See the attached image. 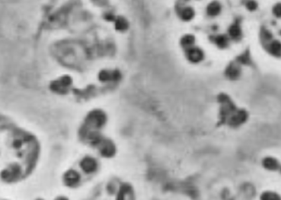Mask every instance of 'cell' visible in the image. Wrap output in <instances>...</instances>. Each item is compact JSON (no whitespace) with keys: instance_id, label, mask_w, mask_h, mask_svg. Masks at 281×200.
Instances as JSON below:
<instances>
[{"instance_id":"cell-14","label":"cell","mask_w":281,"mask_h":200,"mask_svg":"<svg viewBox=\"0 0 281 200\" xmlns=\"http://www.w3.org/2000/svg\"><path fill=\"white\" fill-rule=\"evenodd\" d=\"M122 78V75L120 72L117 70L113 71H103L101 72L99 75V79L102 82H118Z\"/></svg>"},{"instance_id":"cell-4","label":"cell","mask_w":281,"mask_h":200,"mask_svg":"<svg viewBox=\"0 0 281 200\" xmlns=\"http://www.w3.org/2000/svg\"><path fill=\"white\" fill-rule=\"evenodd\" d=\"M24 175L21 166L18 163H12L1 172V178L4 182L12 184L24 179Z\"/></svg>"},{"instance_id":"cell-19","label":"cell","mask_w":281,"mask_h":200,"mask_svg":"<svg viewBox=\"0 0 281 200\" xmlns=\"http://www.w3.org/2000/svg\"><path fill=\"white\" fill-rule=\"evenodd\" d=\"M237 62L238 63L243 65H250L252 63V60L249 50H246L243 53L239 55L237 58Z\"/></svg>"},{"instance_id":"cell-30","label":"cell","mask_w":281,"mask_h":200,"mask_svg":"<svg viewBox=\"0 0 281 200\" xmlns=\"http://www.w3.org/2000/svg\"><path fill=\"white\" fill-rule=\"evenodd\" d=\"M279 34H280V35H281V30L279 31Z\"/></svg>"},{"instance_id":"cell-11","label":"cell","mask_w":281,"mask_h":200,"mask_svg":"<svg viewBox=\"0 0 281 200\" xmlns=\"http://www.w3.org/2000/svg\"><path fill=\"white\" fill-rule=\"evenodd\" d=\"M128 199H134V190L132 186L128 183H122L116 195L117 200H125L126 198Z\"/></svg>"},{"instance_id":"cell-5","label":"cell","mask_w":281,"mask_h":200,"mask_svg":"<svg viewBox=\"0 0 281 200\" xmlns=\"http://www.w3.org/2000/svg\"><path fill=\"white\" fill-rule=\"evenodd\" d=\"M72 83L73 79L71 77L65 75L52 81L50 85V88L53 93L64 95L69 92Z\"/></svg>"},{"instance_id":"cell-17","label":"cell","mask_w":281,"mask_h":200,"mask_svg":"<svg viewBox=\"0 0 281 200\" xmlns=\"http://www.w3.org/2000/svg\"><path fill=\"white\" fill-rule=\"evenodd\" d=\"M211 41L214 42L217 47L221 49L227 47L229 44V40L227 36L220 35L212 37Z\"/></svg>"},{"instance_id":"cell-16","label":"cell","mask_w":281,"mask_h":200,"mask_svg":"<svg viewBox=\"0 0 281 200\" xmlns=\"http://www.w3.org/2000/svg\"><path fill=\"white\" fill-rule=\"evenodd\" d=\"M268 52L272 55L279 57L281 56V43L277 40L272 41L267 45Z\"/></svg>"},{"instance_id":"cell-31","label":"cell","mask_w":281,"mask_h":200,"mask_svg":"<svg viewBox=\"0 0 281 200\" xmlns=\"http://www.w3.org/2000/svg\"><path fill=\"white\" fill-rule=\"evenodd\" d=\"M280 172H281V169H280Z\"/></svg>"},{"instance_id":"cell-10","label":"cell","mask_w":281,"mask_h":200,"mask_svg":"<svg viewBox=\"0 0 281 200\" xmlns=\"http://www.w3.org/2000/svg\"><path fill=\"white\" fill-rule=\"evenodd\" d=\"M187 59L192 63H198L203 60L204 54L203 51L198 47H189L186 49Z\"/></svg>"},{"instance_id":"cell-26","label":"cell","mask_w":281,"mask_h":200,"mask_svg":"<svg viewBox=\"0 0 281 200\" xmlns=\"http://www.w3.org/2000/svg\"><path fill=\"white\" fill-rule=\"evenodd\" d=\"M246 6L249 11H254L257 9L258 4L255 0H248L246 2Z\"/></svg>"},{"instance_id":"cell-23","label":"cell","mask_w":281,"mask_h":200,"mask_svg":"<svg viewBox=\"0 0 281 200\" xmlns=\"http://www.w3.org/2000/svg\"><path fill=\"white\" fill-rule=\"evenodd\" d=\"M260 37L262 41L269 43L271 41L272 39L273 38V35L271 32L264 28L261 30Z\"/></svg>"},{"instance_id":"cell-8","label":"cell","mask_w":281,"mask_h":200,"mask_svg":"<svg viewBox=\"0 0 281 200\" xmlns=\"http://www.w3.org/2000/svg\"><path fill=\"white\" fill-rule=\"evenodd\" d=\"M63 181L65 185L67 187L75 188L80 184L81 176L77 171L69 169L63 175Z\"/></svg>"},{"instance_id":"cell-22","label":"cell","mask_w":281,"mask_h":200,"mask_svg":"<svg viewBox=\"0 0 281 200\" xmlns=\"http://www.w3.org/2000/svg\"><path fill=\"white\" fill-rule=\"evenodd\" d=\"M208 11L209 14L210 16H217L220 12V4L216 2L211 3L210 5L208 7Z\"/></svg>"},{"instance_id":"cell-28","label":"cell","mask_w":281,"mask_h":200,"mask_svg":"<svg viewBox=\"0 0 281 200\" xmlns=\"http://www.w3.org/2000/svg\"><path fill=\"white\" fill-rule=\"evenodd\" d=\"M93 2L97 3V4H102L103 2L105 1V0H92Z\"/></svg>"},{"instance_id":"cell-18","label":"cell","mask_w":281,"mask_h":200,"mask_svg":"<svg viewBox=\"0 0 281 200\" xmlns=\"http://www.w3.org/2000/svg\"><path fill=\"white\" fill-rule=\"evenodd\" d=\"M195 42V36L192 35H186L182 37L180 43L183 48L186 49L189 47H191L194 45Z\"/></svg>"},{"instance_id":"cell-24","label":"cell","mask_w":281,"mask_h":200,"mask_svg":"<svg viewBox=\"0 0 281 200\" xmlns=\"http://www.w3.org/2000/svg\"><path fill=\"white\" fill-rule=\"evenodd\" d=\"M194 16V12L193 10L191 9V8H186L185 10H183L181 14V18L183 20L185 21H189L191 19H192V18Z\"/></svg>"},{"instance_id":"cell-1","label":"cell","mask_w":281,"mask_h":200,"mask_svg":"<svg viewBox=\"0 0 281 200\" xmlns=\"http://www.w3.org/2000/svg\"><path fill=\"white\" fill-rule=\"evenodd\" d=\"M107 116L101 109H94L89 111L80 126L78 132L79 139L84 142L87 134L91 130H98L105 125Z\"/></svg>"},{"instance_id":"cell-13","label":"cell","mask_w":281,"mask_h":200,"mask_svg":"<svg viewBox=\"0 0 281 200\" xmlns=\"http://www.w3.org/2000/svg\"><path fill=\"white\" fill-rule=\"evenodd\" d=\"M262 166L264 169L271 172L278 171L281 167V163L278 160L271 156H267L263 159Z\"/></svg>"},{"instance_id":"cell-20","label":"cell","mask_w":281,"mask_h":200,"mask_svg":"<svg viewBox=\"0 0 281 200\" xmlns=\"http://www.w3.org/2000/svg\"><path fill=\"white\" fill-rule=\"evenodd\" d=\"M260 199L262 200H279L281 196L277 193L267 191L262 193L260 196Z\"/></svg>"},{"instance_id":"cell-9","label":"cell","mask_w":281,"mask_h":200,"mask_svg":"<svg viewBox=\"0 0 281 200\" xmlns=\"http://www.w3.org/2000/svg\"><path fill=\"white\" fill-rule=\"evenodd\" d=\"M80 167L85 173L90 175L94 173L97 171L98 164L96 159L87 156L81 160Z\"/></svg>"},{"instance_id":"cell-6","label":"cell","mask_w":281,"mask_h":200,"mask_svg":"<svg viewBox=\"0 0 281 200\" xmlns=\"http://www.w3.org/2000/svg\"><path fill=\"white\" fill-rule=\"evenodd\" d=\"M248 118V111L243 109H238L228 120L226 124L231 128H238L246 123Z\"/></svg>"},{"instance_id":"cell-3","label":"cell","mask_w":281,"mask_h":200,"mask_svg":"<svg viewBox=\"0 0 281 200\" xmlns=\"http://www.w3.org/2000/svg\"><path fill=\"white\" fill-rule=\"evenodd\" d=\"M28 153L26 155V168L24 172V178L31 175L34 171L38 162L40 152V146L38 140L35 138L30 143Z\"/></svg>"},{"instance_id":"cell-12","label":"cell","mask_w":281,"mask_h":200,"mask_svg":"<svg viewBox=\"0 0 281 200\" xmlns=\"http://www.w3.org/2000/svg\"><path fill=\"white\" fill-rule=\"evenodd\" d=\"M240 64L237 63H231L226 67L225 70V76L230 80L238 79L241 75V68Z\"/></svg>"},{"instance_id":"cell-29","label":"cell","mask_w":281,"mask_h":200,"mask_svg":"<svg viewBox=\"0 0 281 200\" xmlns=\"http://www.w3.org/2000/svg\"><path fill=\"white\" fill-rule=\"evenodd\" d=\"M56 199H57V200H66V199H67V197H66L59 196V197H57Z\"/></svg>"},{"instance_id":"cell-15","label":"cell","mask_w":281,"mask_h":200,"mask_svg":"<svg viewBox=\"0 0 281 200\" xmlns=\"http://www.w3.org/2000/svg\"><path fill=\"white\" fill-rule=\"evenodd\" d=\"M228 34L230 37L234 41H238L241 38L242 32L239 19H237L235 22L230 26L228 29Z\"/></svg>"},{"instance_id":"cell-27","label":"cell","mask_w":281,"mask_h":200,"mask_svg":"<svg viewBox=\"0 0 281 200\" xmlns=\"http://www.w3.org/2000/svg\"><path fill=\"white\" fill-rule=\"evenodd\" d=\"M273 13L276 17L281 18V3H277L273 8Z\"/></svg>"},{"instance_id":"cell-25","label":"cell","mask_w":281,"mask_h":200,"mask_svg":"<svg viewBox=\"0 0 281 200\" xmlns=\"http://www.w3.org/2000/svg\"><path fill=\"white\" fill-rule=\"evenodd\" d=\"M116 181L115 180H113L110 181H109L108 184L107 185L106 189L108 192V193L110 195H113L114 194L116 191Z\"/></svg>"},{"instance_id":"cell-21","label":"cell","mask_w":281,"mask_h":200,"mask_svg":"<svg viewBox=\"0 0 281 200\" xmlns=\"http://www.w3.org/2000/svg\"><path fill=\"white\" fill-rule=\"evenodd\" d=\"M116 29L119 31H125L128 28V21L122 17H119L115 23Z\"/></svg>"},{"instance_id":"cell-7","label":"cell","mask_w":281,"mask_h":200,"mask_svg":"<svg viewBox=\"0 0 281 200\" xmlns=\"http://www.w3.org/2000/svg\"><path fill=\"white\" fill-rule=\"evenodd\" d=\"M100 155L103 157L110 159L113 157L116 153V148L112 140L104 138L102 143L97 147Z\"/></svg>"},{"instance_id":"cell-2","label":"cell","mask_w":281,"mask_h":200,"mask_svg":"<svg viewBox=\"0 0 281 200\" xmlns=\"http://www.w3.org/2000/svg\"><path fill=\"white\" fill-rule=\"evenodd\" d=\"M217 101L220 104L219 111V121L217 126L226 124L228 120L238 109L228 95L225 93H220L217 96Z\"/></svg>"}]
</instances>
